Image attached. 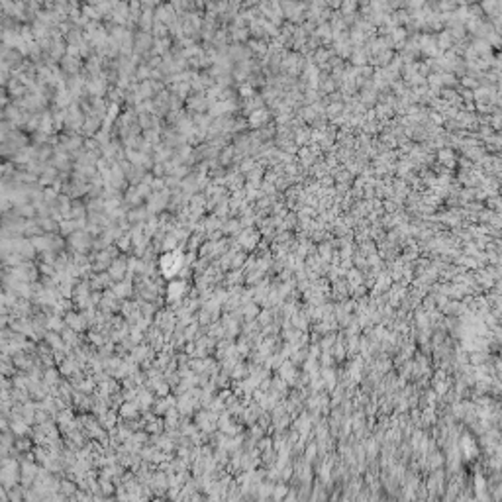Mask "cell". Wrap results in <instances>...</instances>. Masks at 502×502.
<instances>
[{
  "label": "cell",
  "instance_id": "6da1fadb",
  "mask_svg": "<svg viewBox=\"0 0 502 502\" xmlns=\"http://www.w3.org/2000/svg\"><path fill=\"white\" fill-rule=\"evenodd\" d=\"M159 265H161V271L165 277H173V275L178 273L183 261H181V255L178 253H165L161 257V261H159Z\"/></svg>",
  "mask_w": 502,
  "mask_h": 502
},
{
  "label": "cell",
  "instance_id": "7a4b0ae2",
  "mask_svg": "<svg viewBox=\"0 0 502 502\" xmlns=\"http://www.w3.org/2000/svg\"><path fill=\"white\" fill-rule=\"evenodd\" d=\"M185 289H187V286H185V282L183 281L171 282V284H169V296H171V298H175V300H178L181 295L185 293Z\"/></svg>",
  "mask_w": 502,
  "mask_h": 502
}]
</instances>
